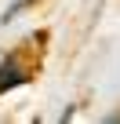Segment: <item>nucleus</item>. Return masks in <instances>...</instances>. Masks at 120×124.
Returning a JSON list of instances; mask_svg holds the SVG:
<instances>
[{"mask_svg": "<svg viewBox=\"0 0 120 124\" xmlns=\"http://www.w3.org/2000/svg\"><path fill=\"white\" fill-rule=\"evenodd\" d=\"M26 77H22V70L15 66V58H7V66H0V91H7V88H15V84H22Z\"/></svg>", "mask_w": 120, "mask_h": 124, "instance_id": "nucleus-1", "label": "nucleus"}]
</instances>
